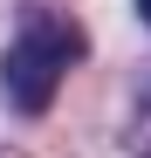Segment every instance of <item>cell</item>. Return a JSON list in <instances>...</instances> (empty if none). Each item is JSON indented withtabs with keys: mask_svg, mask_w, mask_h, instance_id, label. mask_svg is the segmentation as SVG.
Listing matches in <instances>:
<instances>
[{
	"mask_svg": "<svg viewBox=\"0 0 151 158\" xmlns=\"http://www.w3.org/2000/svg\"><path fill=\"white\" fill-rule=\"evenodd\" d=\"M83 55H89V35L69 14H28L21 35L7 41V55H0V96H7V110L14 117H41L55 103L62 76Z\"/></svg>",
	"mask_w": 151,
	"mask_h": 158,
	"instance_id": "6da1fadb",
	"label": "cell"
},
{
	"mask_svg": "<svg viewBox=\"0 0 151 158\" xmlns=\"http://www.w3.org/2000/svg\"><path fill=\"white\" fill-rule=\"evenodd\" d=\"M137 103H144V110H151V69L137 76Z\"/></svg>",
	"mask_w": 151,
	"mask_h": 158,
	"instance_id": "7a4b0ae2",
	"label": "cell"
},
{
	"mask_svg": "<svg viewBox=\"0 0 151 158\" xmlns=\"http://www.w3.org/2000/svg\"><path fill=\"white\" fill-rule=\"evenodd\" d=\"M137 14H144V28H151V0H137Z\"/></svg>",
	"mask_w": 151,
	"mask_h": 158,
	"instance_id": "3957f363",
	"label": "cell"
}]
</instances>
